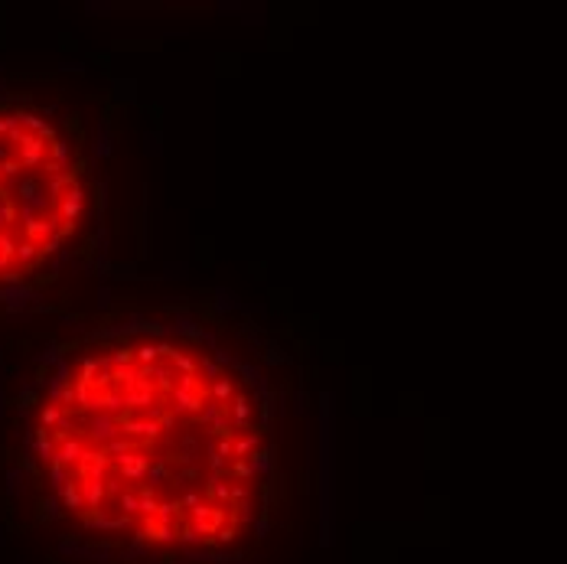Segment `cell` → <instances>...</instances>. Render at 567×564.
<instances>
[{"label": "cell", "mask_w": 567, "mask_h": 564, "mask_svg": "<svg viewBox=\"0 0 567 564\" xmlns=\"http://www.w3.org/2000/svg\"><path fill=\"white\" fill-rule=\"evenodd\" d=\"M23 451L75 532L144 554L232 548L258 525L271 440L258 391L202 339L121 326L52 359Z\"/></svg>", "instance_id": "6da1fadb"}, {"label": "cell", "mask_w": 567, "mask_h": 564, "mask_svg": "<svg viewBox=\"0 0 567 564\" xmlns=\"http://www.w3.org/2000/svg\"><path fill=\"white\" fill-rule=\"evenodd\" d=\"M95 180L65 118L20 98L0 101V294L46 274L82 241Z\"/></svg>", "instance_id": "7a4b0ae2"}]
</instances>
